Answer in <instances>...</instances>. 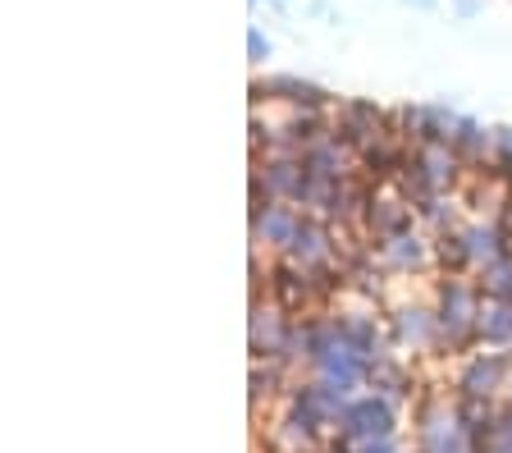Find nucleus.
<instances>
[{
	"instance_id": "f257e3e1",
	"label": "nucleus",
	"mask_w": 512,
	"mask_h": 453,
	"mask_svg": "<svg viewBox=\"0 0 512 453\" xmlns=\"http://www.w3.org/2000/svg\"><path fill=\"white\" fill-rule=\"evenodd\" d=\"M412 5H421V10H426V5H430V0H412Z\"/></svg>"
}]
</instances>
